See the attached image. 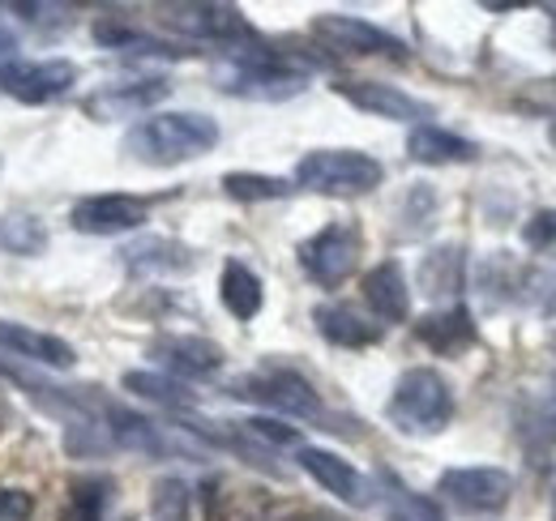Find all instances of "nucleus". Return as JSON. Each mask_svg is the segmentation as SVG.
<instances>
[{
    "label": "nucleus",
    "mask_w": 556,
    "mask_h": 521,
    "mask_svg": "<svg viewBox=\"0 0 556 521\" xmlns=\"http://www.w3.org/2000/svg\"><path fill=\"white\" fill-rule=\"evenodd\" d=\"M218 145V120L206 112H154L129 132L125 150L146 167H176Z\"/></svg>",
    "instance_id": "1"
},
{
    "label": "nucleus",
    "mask_w": 556,
    "mask_h": 521,
    "mask_svg": "<svg viewBox=\"0 0 556 521\" xmlns=\"http://www.w3.org/2000/svg\"><path fill=\"white\" fill-rule=\"evenodd\" d=\"M218 90L236 94V99H257V103H282L291 94H300L308 86L304 68H291L287 56L270 52L262 39H253L240 52H227V61L214 73Z\"/></svg>",
    "instance_id": "2"
},
{
    "label": "nucleus",
    "mask_w": 556,
    "mask_h": 521,
    "mask_svg": "<svg viewBox=\"0 0 556 521\" xmlns=\"http://www.w3.org/2000/svg\"><path fill=\"white\" fill-rule=\"evenodd\" d=\"M386 415L407 436H437L454 419V390L437 368H412L386 402Z\"/></svg>",
    "instance_id": "3"
},
{
    "label": "nucleus",
    "mask_w": 556,
    "mask_h": 521,
    "mask_svg": "<svg viewBox=\"0 0 556 521\" xmlns=\"http://www.w3.org/2000/svg\"><path fill=\"white\" fill-rule=\"evenodd\" d=\"M386 180V167L364 150H313L295 163V185L321 196L372 193Z\"/></svg>",
    "instance_id": "4"
},
{
    "label": "nucleus",
    "mask_w": 556,
    "mask_h": 521,
    "mask_svg": "<svg viewBox=\"0 0 556 521\" xmlns=\"http://www.w3.org/2000/svg\"><path fill=\"white\" fill-rule=\"evenodd\" d=\"M231 397H244V402H257L275 415L287 419H304V423H317L326 419V406H321V393L313 390L308 377H300L295 368H262V372H249L231 385Z\"/></svg>",
    "instance_id": "5"
},
{
    "label": "nucleus",
    "mask_w": 556,
    "mask_h": 521,
    "mask_svg": "<svg viewBox=\"0 0 556 521\" xmlns=\"http://www.w3.org/2000/svg\"><path fill=\"white\" fill-rule=\"evenodd\" d=\"M359 257H364V231L351 218L326 223L317 236H308L300 244V269L317 287H343L351 274H355Z\"/></svg>",
    "instance_id": "6"
},
{
    "label": "nucleus",
    "mask_w": 556,
    "mask_h": 521,
    "mask_svg": "<svg viewBox=\"0 0 556 521\" xmlns=\"http://www.w3.org/2000/svg\"><path fill=\"white\" fill-rule=\"evenodd\" d=\"M437 496L463 513H501L514 496V474L501 466H454L437 479Z\"/></svg>",
    "instance_id": "7"
},
{
    "label": "nucleus",
    "mask_w": 556,
    "mask_h": 521,
    "mask_svg": "<svg viewBox=\"0 0 556 521\" xmlns=\"http://www.w3.org/2000/svg\"><path fill=\"white\" fill-rule=\"evenodd\" d=\"M163 22L189 39H202V43H223L227 52H240L249 48L257 35L253 26L244 22L240 9L231 4H167L163 9Z\"/></svg>",
    "instance_id": "8"
},
{
    "label": "nucleus",
    "mask_w": 556,
    "mask_h": 521,
    "mask_svg": "<svg viewBox=\"0 0 556 521\" xmlns=\"http://www.w3.org/2000/svg\"><path fill=\"white\" fill-rule=\"evenodd\" d=\"M313 35L339 52V56H386V61H407V43L394 39L390 30L364 22V17H351V13H321L313 22Z\"/></svg>",
    "instance_id": "9"
},
{
    "label": "nucleus",
    "mask_w": 556,
    "mask_h": 521,
    "mask_svg": "<svg viewBox=\"0 0 556 521\" xmlns=\"http://www.w3.org/2000/svg\"><path fill=\"white\" fill-rule=\"evenodd\" d=\"M70 86H77V65L73 61H0V90L17 103H52Z\"/></svg>",
    "instance_id": "10"
},
{
    "label": "nucleus",
    "mask_w": 556,
    "mask_h": 521,
    "mask_svg": "<svg viewBox=\"0 0 556 521\" xmlns=\"http://www.w3.org/2000/svg\"><path fill=\"white\" fill-rule=\"evenodd\" d=\"M146 201L129 193H94L81 196L70 209V223L81 236H125L146 223Z\"/></svg>",
    "instance_id": "11"
},
{
    "label": "nucleus",
    "mask_w": 556,
    "mask_h": 521,
    "mask_svg": "<svg viewBox=\"0 0 556 521\" xmlns=\"http://www.w3.org/2000/svg\"><path fill=\"white\" fill-rule=\"evenodd\" d=\"M172 94V86L163 77H146V81H125V86H103L86 99V116L90 120H134L154 112L163 99Z\"/></svg>",
    "instance_id": "12"
},
{
    "label": "nucleus",
    "mask_w": 556,
    "mask_h": 521,
    "mask_svg": "<svg viewBox=\"0 0 556 521\" xmlns=\"http://www.w3.org/2000/svg\"><path fill=\"white\" fill-rule=\"evenodd\" d=\"M300 470L313 479V483H321L330 496H339V500H348V505H368L372 500V487H368V479L351 466L348 457L330 454V449H317V445H300Z\"/></svg>",
    "instance_id": "13"
},
{
    "label": "nucleus",
    "mask_w": 556,
    "mask_h": 521,
    "mask_svg": "<svg viewBox=\"0 0 556 521\" xmlns=\"http://www.w3.org/2000/svg\"><path fill=\"white\" fill-rule=\"evenodd\" d=\"M150 359L163 364L176 377H214L227 355H223L218 342L198 338V333H167V338L150 342Z\"/></svg>",
    "instance_id": "14"
},
{
    "label": "nucleus",
    "mask_w": 556,
    "mask_h": 521,
    "mask_svg": "<svg viewBox=\"0 0 556 521\" xmlns=\"http://www.w3.org/2000/svg\"><path fill=\"white\" fill-rule=\"evenodd\" d=\"M334 94H343L351 107L368 112V116H381V120H428L432 107L399 90V86H386V81H339Z\"/></svg>",
    "instance_id": "15"
},
{
    "label": "nucleus",
    "mask_w": 556,
    "mask_h": 521,
    "mask_svg": "<svg viewBox=\"0 0 556 521\" xmlns=\"http://www.w3.org/2000/svg\"><path fill=\"white\" fill-rule=\"evenodd\" d=\"M359 291H364V304L372 308L377 321L403 326V321L412 317V287H407V274H403L399 260L372 265V269L364 274V282H359Z\"/></svg>",
    "instance_id": "16"
},
{
    "label": "nucleus",
    "mask_w": 556,
    "mask_h": 521,
    "mask_svg": "<svg viewBox=\"0 0 556 521\" xmlns=\"http://www.w3.org/2000/svg\"><path fill=\"white\" fill-rule=\"evenodd\" d=\"M0 351H9L17 359H30V364L61 368V372H70L73 364H77V351H73L65 338L43 333V329L17 326V321H0Z\"/></svg>",
    "instance_id": "17"
},
{
    "label": "nucleus",
    "mask_w": 556,
    "mask_h": 521,
    "mask_svg": "<svg viewBox=\"0 0 556 521\" xmlns=\"http://www.w3.org/2000/svg\"><path fill=\"white\" fill-rule=\"evenodd\" d=\"M313 326L330 346H343V351H368V346L381 342V326L359 317L351 304H317L313 308Z\"/></svg>",
    "instance_id": "18"
},
{
    "label": "nucleus",
    "mask_w": 556,
    "mask_h": 521,
    "mask_svg": "<svg viewBox=\"0 0 556 521\" xmlns=\"http://www.w3.org/2000/svg\"><path fill=\"white\" fill-rule=\"evenodd\" d=\"M416 338L432 355H463L476 346V317L467 308H445V313H428L416 326Z\"/></svg>",
    "instance_id": "19"
},
{
    "label": "nucleus",
    "mask_w": 556,
    "mask_h": 521,
    "mask_svg": "<svg viewBox=\"0 0 556 521\" xmlns=\"http://www.w3.org/2000/svg\"><path fill=\"white\" fill-rule=\"evenodd\" d=\"M121 257L134 274H193L198 269V253L167 236H146L138 244H129Z\"/></svg>",
    "instance_id": "20"
},
{
    "label": "nucleus",
    "mask_w": 556,
    "mask_h": 521,
    "mask_svg": "<svg viewBox=\"0 0 556 521\" xmlns=\"http://www.w3.org/2000/svg\"><path fill=\"white\" fill-rule=\"evenodd\" d=\"M480 154L476 141L458 137V132L441 129V125H416L407 137V158H416L424 167H450V163H471Z\"/></svg>",
    "instance_id": "21"
},
{
    "label": "nucleus",
    "mask_w": 556,
    "mask_h": 521,
    "mask_svg": "<svg viewBox=\"0 0 556 521\" xmlns=\"http://www.w3.org/2000/svg\"><path fill=\"white\" fill-rule=\"evenodd\" d=\"M218 300L236 321H253L266 304V287L244 260H227L223 274H218Z\"/></svg>",
    "instance_id": "22"
},
{
    "label": "nucleus",
    "mask_w": 556,
    "mask_h": 521,
    "mask_svg": "<svg viewBox=\"0 0 556 521\" xmlns=\"http://www.w3.org/2000/svg\"><path fill=\"white\" fill-rule=\"evenodd\" d=\"M419 287L441 300V295H458L467 287V249L463 244H441V249H428L419 260Z\"/></svg>",
    "instance_id": "23"
},
{
    "label": "nucleus",
    "mask_w": 556,
    "mask_h": 521,
    "mask_svg": "<svg viewBox=\"0 0 556 521\" xmlns=\"http://www.w3.org/2000/svg\"><path fill=\"white\" fill-rule=\"evenodd\" d=\"M125 390L163 406V410H193L198 406V393L180 385L176 377H163V372H125Z\"/></svg>",
    "instance_id": "24"
},
{
    "label": "nucleus",
    "mask_w": 556,
    "mask_h": 521,
    "mask_svg": "<svg viewBox=\"0 0 556 521\" xmlns=\"http://www.w3.org/2000/svg\"><path fill=\"white\" fill-rule=\"evenodd\" d=\"M94 39H99L103 48L138 52V56H185L176 43H163V39H154V35H146V30H134V26H125V22H99V26H94Z\"/></svg>",
    "instance_id": "25"
},
{
    "label": "nucleus",
    "mask_w": 556,
    "mask_h": 521,
    "mask_svg": "<svg viewBox=\"0 0 556 521\" xmlns=\"http://www.w3.org/2000/svg\"><path fill=\"white\" fill-rule=\"evenodd\" d=\"M108 500H112V479L86 474L70 487V505H65L61 521H103Z\"/></svg>",
    "instance_id": "26"
},
{
    "label": "nucleus",
    "mask_w": 556,
    "mask_h": 521,
    "mask_svg": "<svg viewBox=\"0 0 556 521\" xmlns=\"http://www.w3.org/2000/svg\"><path fill=\"white\" fill-rule=\"evenodd\" d=\"M223 193L231 196V201H244V205H253V201H282V196H291V180H282V176H262V171H227L223 176Z\"/></svg>",
    "instance_id": "27"
},
{
    "label": "nucleus",
    "mask_w": 556,
    "mask_h": 521,
    "mask_svg": "<svg viewBox=\"0 0 556 521\" xmlns=\"http://www.w3.org/2000/svg\"><path fill=\"white\" fill-rule=\"evenodd\" d=\"M189 483L167 474V479H154L150 487V521H189Z\"/></svg>",
    "instance_id": "28"
},
{
    "label": "nucleus",
    "mask_w": 556,
    "mask_h": 521,
    "mask_svg": "<svg viewBox=\"0 0 556 521\" xmlns=\"http://www.w3.org/2000/svg\"><path fill=\"white\" fill-rule=\"evenodd\" d=\"M43 244H48V231H43L39 218L13 214V218L0 223V249H9V253H17V257H39Z\"/></svg>",
    "instance_id": "29"
},
{
    "label": "nucleus",
    "mask_w": 556,
    "mask_h": 521,
    "mask_svg": "<svg viewBox=\"0 0 556 521\" xmlns=\"http://www.w3.org/2000/svg\"><path fill=\"white\" fill-rule=\"evenodd\" d=\"M518 295H522V304H527L531 313L556 317V274L553 269H522Z\"/></svg>",
    "instance_id": "30"
},
{
    "label": "nucleus",
    "mask_w": 556,
    "mask_h": 521,
    "mask_svg": "<svg viewBox=\"0 0 556 521\" xmlns=\"http://www.w3.org/2000/svg\"><path fill=\"white\" fill-rule=\"evenodd\" d=\"M386 487H390V513H394V521H445L428 496L403 487L399 479H386Z\"/></svg>",
    "instance_id": "31"
},
{
    "label": "nucleus",
    "mask_w": 556,
    "mask_h": 521,
    "mask_svg": "<svg viewBox=\"0 0 556 521\" xmlns=\"http://www.w3.org/2000/svg\"><path fill=\"white\" fill-rule=\"evenodd\" d=\"M522 244L540 257H556V209H535L522 223Z\"/></svg>",
    "instance_id": "32"
},
{
    "label": "nucleus",
    "mask_w": 556,
    "mask_h": 521,
    "mask_svg": "<svg viewBox=\"0 0 556 521\" xmlns=\"http://www.w3.org/2000/svg\"><path fill=\"white\" fill-rule=\"evenodd\" d=\"M240 428H244L249 441H262V445H270V449L300 445V428H287V423H278V419H249V423H240Z\"/></svg>",
    "instance_id": "33"
},
{
    "label": "nucleus",
    "mask_w": 556,
    "mask_h": 521,
    "mask_svg": "<svg viewBox=\"0 0 556 521\" xmlns=\"http://www.w3.org/2000/svg\"><path fill=\"white\" fill-rule=\"evenodd\" d=\"M35 500L22 487H0V521H30Z\"/></svg>",
    "instance_id": "34"
},
{
    "label": "nucleus",
    "mask_w": 556,
    "mask_h": 521,
    "mask_svg": "<svg viewBox=\"0 0 556 521\" xmlns=\"http://www.w3.org/2000/svg\"><path fill=\"white\" fill-rule=\"evenodd\" d=\"M278 521H348V518H339L334 509H295V513H287V518Z\"/></svg>",
    "instance_id": "35"
},
{
    "label": "nucleus",
    "mask_w": 556,
    "mask_h": 521,
    "mask_svg": "<svg viewBox=\"0 0 556 521\" xmlns=\"http://www.w3.org/2000/svg\"><path fill=\"white\" fill-rule=\"evenodd\" d=\"M0 52H13V39H9V30H0Z\"/></svg>",
    "instance_id": "36"
},
{
    "label": "nucleus",
    "mask_w": 556,
    "mask_h": 521,
    "mask_svg": "<svg viewBox=\"0 0 556 521\" xmlns=\"http://www.w3.org/2000/svg\"><path fill=\"white\" fill-rule=\"evenodd\" d=\"M548 487H553V521H556V470H553V479H548Z\"/></svg>",
    "instance_id": "37"
},
{
    "label": "nucleus",
    "mask_w": 556,
    "mask_h": 521,
    "mask_svg": "<svg viewBox=\"0 0 556 521\" xmlns=\"http://www.w3.org/2000/svg\"><path fill=\"white\" fill-rule=\"evenodd\" d=\"M548 137H553V145H556V125H553V129H548Z\"/></svg>",
    "instance_id": "38"
}]
</instances>
